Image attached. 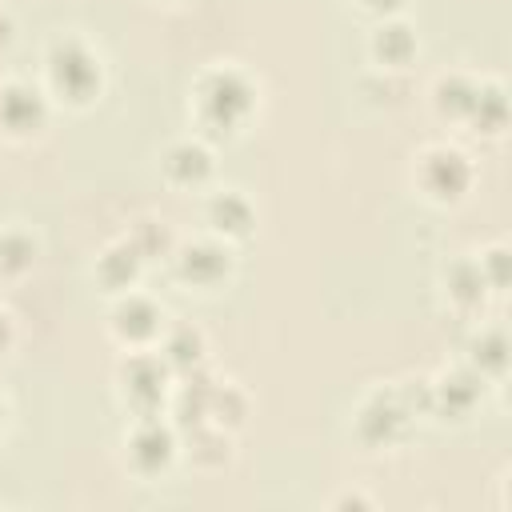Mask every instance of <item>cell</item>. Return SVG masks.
Returning <instances> with one entry per match:
<instances>
[{
  "label": "cell",
  "mask_w": 512,
  "mask_h": 512,
  "mask_svg": "<svg viewBox=\"0 0 512 512\" xmlns=\"http://www.w3.org/2000/svg\"><path fill=\"white\" fill-rule=\"evenodd\" d=\"M252 104V88L240 72H212L200 88V108H204V120H212L216 128H228L236 124Z\"/></svg>",
  "instance_id": "obj_1"
},
{
  "label": "cell",
  "mask_w": 512,
  "mask_h": 512,
  "mask_svg": "<svg viewBox=\"0 0 512 512\" xmlns=\"http://www.w3.org/2000/svg\"><path fill=\"white\" fill-rule=\"evenodd\" d=\"M48 68H52V84H56L60 92H68L72 100H88V96L96 92V84H100V68H96V60H92L76 40L56 44Z\"/></svg>",
  "instance_id": "obj_2"
},
{
  "label": "cell",
  "mask_w": 512,
  "mask_h": 512,
  "mask_svg": "<svg viewBox=\"0 0 512 512\" xmlns=\"http://www.w3.org/2000/svg\"><path fill=\"white\" fill-rule=\"evenodd\" d=\"M40 120H44V100H40L32 88H24V84L0 88V124H4L8 132H28V128H36Z\"/></svg>",
  "instance_id": "obj_3"
},
{
  "label": "cell",
  "mask_w": 512,
  "mask_h": 512,
  "mask_svg": "<svg viewBox=\"0 0 512 512\" xmlns=\"http://www.w3.org/2000/svg\"><path fill=\"white\" fill-rule=\"evenodd\" d=\"M404 416H408V408H404L400 400H392V396H376V400L360 412V436L372 440V444L392 440V436L400 432Z\"/></svg>",
  "instance_id": "obj_4"
},
{
  "label": "cell",
  "mask_w": 512,
  "mask_h": 512,
  "mask_svg": "<svg viewBox=\"0 0 512 512\" xmlns=\"http://www.w3.org/2000/svg\"><path fill=\"white\" fill-rule=\"evenodd\" d=\"M424 180H428V188L432 192H440V196H456L464 184H468V164H464V156L460 152H432L428 160H424Z\"/></svg>",
  "instance_id": "obj_5"
},
{
  "label": "cell",
  "mask_w": 512,
  "mask_h": 512,
  "mask_svg": "<svg viewBox=\"0 0 512 512\" xmlns=\"http://www.w3.org/2000/svg\"><path fill=\"white\" fill-rule=\"evenodd\" d=\"M168 456H172V432L160 428L156 420H144L136 428V436H132V460L152 472V468L168 464Z\"/></svg>",
  "instance_id": "obj_6"
},
{
  "label": "cell",
  "mask_w": 512,
  "mask_h": 512,
  "mask_svg": "<svg viewBox=\"0 0 512 512\" xmlns=\"http://www.w3.org/2000/svg\"><path fill=\"white\" fill-rule=\"evenodd\" d=\"M124 388L140 408H152L164 392V368L156 360H132L124 368Z\"/></svg>",
  "instance_id": "obj_7"
},
{
  "label": "cell",
  "mask_w": 512,
  "mask_h": 512,
  "mask_svg": "<svg viewBox=\"0 0 512 512\" xmlns=\"http://www.w3.org/2000/svg\"><path fill=\"white\" fill-rule=\"evenodd\" d=\"M180 272H184L188 280H200V284L220 280V276L228 272V252L216 248V244H192V248H184V256H180Z\"/></svg>",
  "instance_id": "obj_8"
},
{
  "label": "cell",
  "mask_w": 512,
  "mask_h": 512,
  "mask_svg": "<svg viewBox=\"0 0 512 512\" xmlns=\"http://www.w3.org/2000/svg\"><path fill=\"white\" fill-rule=\"evenodd\" d=\"M156 308L148 304V300H140V296H132L128 304H120L116 308V328L120 332H128V336H148L152 328H156Z\"/></svg>",
  "instance_id": "obj_9"
},
{
  "label": "cell",
  "mask_w": 512,
  "mask_h": 512,
  "mask_svg": "<svg viewBox=\"0 0 512 512\" xmlns=\"http://www.w3.org/2000/svg\"><path fill=\"white\" fill-rule=\"evenodd\" d=\"M168 172L176 180H200L208 172V152L200 144H176L168 152Z\"/></svg>",
  "instance_id": "obj_10"
},
{
  "label": "cell",
  "mask_w": 512,
  "mask_h": 512,
  "mask_svg": "<svg viewBox=\"0 0 512 512\" xmlns=\"http://www.w3.org/2000/svg\"><path fill=\"white\" fill-rule=\"evenodd\" d=\"M212 220H216L220 228H228V232H244L248 220H252V212H248V204H244L236 192H224V196L212 200Z\"/></svg>",
  "instance_id": "obj_11"
},
{
  "label": "cell",
  "mask_w": 512,
  "mask_h": 512,
  "mask_svg": "<svg viewBox=\"0 0 512 512\" xmlns=\"http://www.w3.org/2000/svg\"><path fill=\"white\" fill-rule=\"evenodd\" d=\"M476 380L472 376H448L444 384H440V408H448V412H468L472 408V400H476Z\"/></svg>",
  "instance_id": "obj_12"
},
{
  "label": "cell",
  "mask_w": 512,
  "mask_h": 512,
  "mask_svg": "<svg viewBox=\"0 0 512 512\" xmlns=\"http://www.w3.org/2000/svg\"><path fill=\"white\" fill-rule=\"evenodd\" d=\"M32 264V240L20 232H4L0 236V272H20Z\"/></svg>",
  "instance_id": "obj_13"
},
{
  "label": "cell",
  "mask_w": 512,
  "mask_h": 512,
  "mask_svg": "<svg viewBox=\"0 0 512 512\" xmlns=\"http://www.w3.org/2000/svg\"><path fill=\"white\" fill-rule=\"evenodd\" d=\"M412 32L404 28V24H388V28H380V36H376V52L384 56V60H408V52H412Z\"/></svg>",
  "instance_id": "obj_14"
},
{
  "label": "cell",
  "mask_w": 512,
  "mask_h": 512,
  "mask_svg": "<svg viewBox=\"0 0 512 512\" xmlns=\"http://www.w3.org/2000/svg\"><path fill=\"white\" fill-rule=\"evenodd\" d=\"M476 120H480V128H500V120H504V96H500V88H476V100H472V108H468Z\"/></svg>",
  "instance_id": "obj_15"
},
{
  "label": "cell",
  "mask_w": 512,
  "mask_h": 512,
  "mask_svg": "<svg viewBox=\"0 0 512 512\" xmlns=\"http://www.w3.org/2000/svg\"><path fill=\"white\" fill-rule=\"evenodd\" d=\"M136 272V248H112L104 260H100V276L108 284H128Z\"/></svg>",
  "instance_id": "obj_16"
},
{
  "label": "cell",
  "mask_w": 512,
  "mask_h": 512,
  "mask_svg": "<svg viewBox=\"0 0 512 512\" xmlns=\"http://www.w3.org/2000/svg\"><path fill=\"white\" fill-rule=\"evenodd\" d=\"M168 360L172 364H196V356H200V336L192 332V328H176L172 336H168Z\"/></svg>",
  "instance_id": "obj_17"
},
{
  "label": "cell",
  "mask_w": 512,
  "mask_h": 512,
  "mask_svg": "<svg viewBox=\"0 0 512 512\" xmlns=\"http://www.w3.org/2000/svg\"><path fill=\"white\" fill-rule=\"evenodd\" d=\"M436 92H440V108H448V112H468L476 100V88L464 80H444Z\"/></svg>",
  "instance_id": "obj_18"
},
{
  "label": "cell",
  "mask_w": 512,
  "mask_h": 512,
  "mask_svg": "<svg viewBox=\"0 0 512 512\" xmlns=\"http://www.w3.org/2000/svg\"><path fill=\"white\" fill-rule=\"evenodd\" d=\"M452 292L460 296V300H476L480 292H484V272L480 268H472V264H460V268H452Z\"/></svg>",
  "instance_id": "obj_19"
},
{
  "label": "cell",
  "mask_w": 512,
  "mask_h": 512,
  "mask_svg": "<svg viewBox=\"0 0 512 512\" xmlns=\"http://www.w3.org/2000/svg\"><path fill=\"white\" fill-rule=\"evenodd\" d=\"M472 356H476L480 364H488V368H500V364H504V336H500V332H488L484 340L472 344Z\"/></svg>",
  "instance_id": "obj_20"
},
{
  "label": "cell",
  "mask_w": 512,
  "mask_h": 512,
  "mask_svg": "<svg viewBox=\"0 0 512 512\" xmlns=\"http://www.w3.org/2000/svg\"><path fill=\"white\" fill-rule=\"evenodd\" d=\"M364 4H372V8H396L400 0H364Z\"/></svg>",
  "instance_id": "obj_21"
},
{
  "label": "cell",
  "mask_w": 512,
  "mask_h": 512,
  "mask_svg": "<svg viewBox=\"0 0 512 512\" xmlns=\"http://www.w3.org/2000/svg\"><path fill=\"white\" fill-rule=\"evenodd\" d=\"M8 340V324H4V316H0V344Z\"/></svg>",
  "instance_id": "obj_22"
},
{
  "label": "cell",
  "mask_w": 512,
  "mask_h": 512,
  "mask_svg": "<svg viewBox=\"0 0 512 512\" xmlns=\"http://www.w3.org/2000/svg\"><path fill=\"white\" fill-rule=\"evenodd\" d=\"M0 424H4V404H0Z\"/></svg>",
  "instance_id": "obj_23"
}]
</instances>
